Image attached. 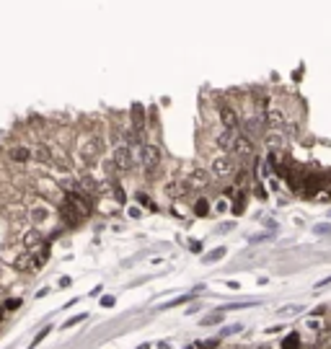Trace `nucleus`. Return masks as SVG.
Returning <instances> with one entry per match:
<instances>
[{
	"instance_id": "nucleus-20",
	"label": "nucleus",
	"mask_w": 331,
	"mask_h": 349,
	"mask_svg": "<svg viewBox=\"0 0 331 349\" xmlns=\"http://www.w3.org/2000/svg\"><path fill=\"white\" fill-rule=\"evenodd\" d=\"M316 230H318V233H331V225H328V223H323V225H318Z\"/></svg>"
},
{
	"instance_id": "nucleus-15",
	"label": "nucleus",
	"mask_w": 331,
	"mask_h": 349,
	"mask_svg": "<svg viewBox=\"0 0 331 349\" xmlns=\"http://www.w3.org/2000/svg\"><path fill=\"white\" fill-rule=\"evenodd\" d=\"M228 207H230V202H228L225 197H220V199L215 202V212H225V209H228Z\"/></svg>"
},
{
	"instance_id": "nucleus-26",
	"label": "nucleus",
	"mask_w": 331,
	"mask_h": 349,
	"mask_svg": "<svg viewBox=\"0 0 331 349\" xmlns=\"http://www.w3.org/2000/svg\"><path fill=\"white\" fill-rule=\"evenodd\" d=\"M230 349H243V346H230Z\"/></svg>"
},
{
	"instance_id": "nucleus-18",
	"label": "nucleus",
	"mask_w": 331,
	"mask_h": 349,
	"mask_svg": "<svg viewBox=\"0 0 331 349\" xmlns=\"http://www.w3.org/2000/svg\"><path fill=\"white\" fill-rule=\"evenodd\" d=\"M225 254V248H218V251H212V254H207V261H218L220 256Z\"/></svg>"
},
{
	"instance_id": "nucleus-27",
	"label": "nucleus",
	"mask_w": 331,
	"mask_h": 349,
	"mask_svg": "<svg viewBox=\"0 0 331 349\" xmlns=\"http://www.w3.org/2000/svg\"><path fill=\"white\" fill-rule=\"evenodd\" d=\"M0 321H3V313H0Z\"/></svg>"
},
{
	"instance_id": "nucleus-17",
	"label": "nucleus",
	"mask_w": 331,
	"mask_h": 349,
	"mask_svg": "<svg viewBox=\"0 0 331 349\" xmlns=\"http://www.w3.org/2000/svg\"><path fill=\"white\" fill-rule=\"evenodd\" d=\"M220 318H223V313H215V316H207L202 323H205V326H210V323H220Z\"/></svg>"
},
{
	"instance_id": "nucleus-25",
	"label": "nucleus",
	"mask_w": 331,
	"mask_h": 349,
	"mask_svg": "<svg viewBox=\"0 0 331 349\" xmlns=\"http://www.w3.org/2000/svg\"><path fill=\"white\" fill-rule=\"evenodd\" d=\"M140 349H150V346H148V344H143V346H140Z\"/></svg>"
},
{
	"instance_id": "nucleus-22",
	"label": "nucleus",
	"mask_w": 331,
	"mask_h": 349,
	"mask_svg": "<svg viewBox=\"0 0 331 349\" xmlns=\"http://www.w3.org/2000/svg\"><path fill=\"white\" fill-rule=\"evenodd\" d=\"M186 349H205L202 344H191V346H186Z\"/></svg>"
},
{
	"instance_id": "nucleus-9",
	"label": "nucleus",
	"mask_w": 331,
	"mask_h": 349,
	"mask_svg": "<svg viewBox=\"0 0 331 349\" xmlns=\"http://www.w3.org/2000/svg\"><path fill=\"white\" fill-rule=\"evenodd\" d=\"M57 215H60V220H62V225H68V228H75V225H81L83 223V218L75 212V209L68 204V202H60V207H57Z\"/></svg>"
},
{
	"instance_id": "nucleus-4",
	"label": "nucleus",
	"mask_w": 331,
	"mask_h": 349,
	"mask_svg": "<svg viewBox=\"0 0 331 349\" xmlns=\"http://www.w3.org/2000/svg\"><path fill=\"white\" fill-rule=\"evenodd\" d=\"M230 156H233L238 163H248V161L256 156V140H251V137H246V134L241 132L238 140H236V145H233V150H230Z\"/></svg>"
},
{
	"instance_id": "nucleus-7",
	"label": "nucleus",
	"mask_w": 331,
	"mask_h": 349,
	"mask_svg": "<svg viewBox=\"0 0 331 349\" xmlns=\"http://www.w3.org/2000/svg\"><path fill=\"white\" fill-rule=\"evenodd\" d=\"M261 143H264V148H267L269 153H280V150H285L287 134L282 129H267V134L261 137Z\"/></svg>"
},
{
	"instance_id": "nucleus-10",
	"label": "nucleus",
	"mask_w": 331,
	"mask_h": 349,
	"mask_svg": "<svg viewBox=\"0 0 331 349\" xmlns=\"http://www.w3.org/2000/svg\"><path fill=\"white\" fill-rule=\"evenodd\" d=\"M52 218H54V212H52L47 204H34V207H29V220H31L34 225L47 223V220H52Z\"/></svg>"
},
{
	"instance_id": "nucleus-19",
	"label": "nucleus",
	"mask_w": 331,
	"mask_h": 349,
	"mask_svg": "<svg viewBox=\"0 0 331 349\" xmlns=\"http://www.w3.org/2000/svg\"><path fill=\"white\" fill-rule=\"evenodd\" d=\"M83 318H86V316H75V318H70L68 323H65V328H70V326H75V323H81Z\"/></svg>"
},
{
	"instance_id": "nucleus-21",
	"label": "nucleus",
	"mask_w": 331,
	"mask_h": 349,
	"mask_svg": "<svg viewBox=\"0 0 331 349\" xmlns=\"http://www.w3.org/2000/svg\"><path fill=\"white\" fill-rule=\"evenodd\" d=\"M295 311H300L298 305H287V308H282V313H295Z\"/></svg>"
},
{
	"instance_id": "nucleus-11",
	"label": "nucleus",
	"mask_w": 331,
	"mask_h": 349,
	"mask_svg": "<svg viewBox=\"0 0 331 349\" xmlns=\"http://www.w3.org/2000/svg\"><path fill=\"white\" fill-rule=\"evenodd\" d=\"M47 259H49V246H47V243H42L39 248H34V251H31V272L42 269V266L47 264Z\"/></svg>"
},
{
	"instance_id": "nucleus-6",
	"label": "nucleus",
	"mask_w": 331,
	"mask_h": 349,
	"mask_svg": "<svg viewBox=\"0 0 331 349\" xmlns=\"http://www.w3.org/2000/svg\"><path fill=\"white\" fill-rule=\"evenodd\" d=\"M31 163L34 166H49L52 163V143L36 140V143L31 145Z\"/></svg>"
},
{
	"instance_id": "nucleus-12",
	"label": "nucleus",
	"mask_w": 331,
	"mask_h": 349,
	"mask_svg": "<svg viewBox=\"0 0 331 349\" xmlns=\"http://www.w3.org/2000/svg\"><path fill=\"white\" fill-rule=\"evenodd\" d=\"M191 209H194V215H197V218H207V215H210V202H207L205 197H200V199L194 202V207H191Z\"/></svg>"
},
{
	"instance_id": "nucleus-23",
	"label": "nucleus",
	"mask_w": 331,
	"mask_h": 349,
	"mask_svg": "<svg viewBox=\"0 0 331 349\" xmlns=\"http://www.w3.org/2000/svg\"><path fill=\"white\" fill-rule=\"evenodd\" d=\"M256 349H272V346H269V344H259Z\"/></svg>"
},
{
	"instance_id": "nucleus-5",
	"label": "nucleus",
	"mask_w": 331,
	"mask_h": 349,
	"mask_svg": "<svg viewBox=\"0 0 331 349\" xmlns=\"http://www.w3.org/2000/svg\"><path fill=\"white\" fill-rule=\"evenodd\" d=\"M184 179L189 181L191 191H205V189H210V184H212L210 171H207V168H202V166H191V168H189V173H186Z\"/></svg>"
},
{
	"instance_id": "nucleus-3",
	"label": "nucleus",
	"mask_w": 331,
	"mask_h": 349,
	"mask_svg": "<svg viewBox=\"0 0 331 349\" xmlns=\"http://www.w3.org/2000/svg\"><path fill=\"white\" fill-rule=\"evenodd\" d=\"M6 156L11 166H29L31 163V145L24 143V140H16V143L6 145Z\"/></svg>"
},
{
	"instance_id": "nucleus-1",
	"label": "nucleus",
	"mask_w": 331,
	"mask_h": 349,
	"mask_svg": "<svg viewBox=\"0 0 331 349\" xmlns=\"http://www.w3.org/2000/svg\"><path fill=\"white\" fill-rule=\"evenodd\" d=\"M140 168L145 179H155L161 173V163H163V153L158 148V143H150V140H143L140 143V153H138Z\"/></svg>"
},
{
	"instance_id": "nucleus-24",
	"label": "nucleus",
	"mask_w": 331,
	"mask_h": 349,
	"mask_svg": "<svg viewBox=\"0 0 331 349\" xmlns=\"http://www.w3.org/2000/svg\"><path fill=\"white\" fill-rule=\"evenodd\" d=\"M161 349H171V346H168V344H166V341H163V344H161Z\"/></svg>"
},
{
	"instance_id": "nucleus-14",
	"label": "nucleus",
	"mask_w": 331,
	"mask_h": 349,
	"mask_svg": "<svg viewBox=\"0 0 331 349\" xmlns=\"http://www.w3.org/2000/svg\"><path fill=\"white\" fill-rule=\"evenodd\" d=\"M298 334H290L287 339H285V344H282V349H298Z\"/></svg>"
},
{
	"instance_id": "nucleus-16",
	"label": "nucleus",
	"mask_w": 331,
	"mask_h": 349,
	"mask_svg": "<svg viewBox=\"0 0 331 349\" xmlns=\"http://www.w3.org/2000/svg\"><path fill=\"white\" fill-rule=\"evenodd\" d=\"M6 311H16V308H21V298H13V300H6V305H3Z\"/></svg>"
},
{
	"instance_id": "nucleus-8",
	"label": "nucleus",
	"mask_w": 331,
	"mask_h": 349,
	"mask_svg": "<svg viewBox=\"0 0 331 349\" xmlns=\"http://www.w3.org/2000/svg\"><path fill=\"white\" fill-rule=\"evenodd\" d=\"M42 243H44V230H42V228L31 225V228H26V230L21 233V248L34 251V248H39Z\"/></svg>"
},
{
	"instance_id": "nucleus-13",
	"label": "nucleus",
	"mask_w": 331,
	"mask_h": 349,
	"mask_svg": "<svg viewBox=\"0 0 331 349\" xmlns=\"http://www.w3.org/2000/svg\"><path fill=\"white\" fill-rule=\"evenodd\" d=\"M138 202L143 204V207H148V209H155V204H153V199L145 194V191H138Z\"/></svg>"
},
{
	"instance_id": "nucleus-2",
	"label": "nucleus",
	"mask_w": 331,
	"mask_h": 349,
	"mask_svg": "<svg viewBox=\"0 0 331 349\" xmlns=\"http://www.w3.org/2000/svg\"><path fill=\"white\" fill-rule=\"evenodd\" d=\"M241 168V163L230 156V153H215L212 158H210V166H207V171H210V176L215 179V181H225V179H233L236 176V171Z\"/></svg>"
}]
</instances>
